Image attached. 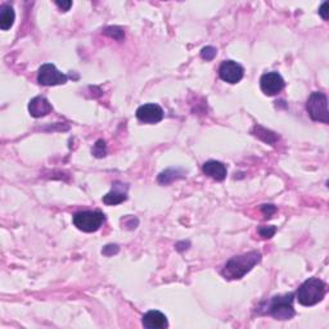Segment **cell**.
I'll return each mask as SVG.
<instances>
[{"instance_id": "cell-1", "label": "cell", "mask_w": 329, "mask_h": 329, "mask_svg": "<svg viewBox=\"0 0 329 329\" xmlns=\"http://www.w3.org/2000/svg\"><path fill=\"white\" fill-rule=\"evenodd\" d=\"M260 261H261V253L257 252V251H251V252L243 253V255L234 256L223 267L221 275L229 280L241 279Z\"/></svg>"}, {"instance_id": "cell-2", "label": "cell", "mask_w": 329, "mask_h": 329, "mask_svg": "<svg viewBox=\"0 0 329 329\" xmlns=\"http://www.w3.org/2000/svg\"><path fill=\"white\" fill-rule=\"evenodd\" d=\"M326 293V284L319 278H310L297 289V301L302 306H314L324 298Z\"/></svg>"}, {"instance_id": "cell-3", "label": "cell", "mask_w": 329, "mask_h": 329, "mask_svg": "<svg viewBox=\"0 0 329 329\" xmlns=\"http://www.w3.org/2000/svg\"><path fill=\"white\" fill-rule=\"evenodd\" d=\"M293 293L275 296L269 304V314L277 320H289L294 316Z\"/></svg>"}, {"instance_id": "cell-4", "label": "cell", "mask_w": 329, "mask_h": 329, "mask_svg": "<svg viewBox=\"0 0 329 329\" xmlns=\"http://www.w3.org/2000/svg\"><path fill=\"white\" fill-rule=\"evenodd\" d=\"M306 109L309 116L314 121H319L323 124H329V112H328V98L324 93L314 92L308 99Z\"/></svg>"}, {"instance_id": "cell-5", "label": "cell", "mask_w": 329, "mask_h": 329, "mask_svg": "<svg viewBox=\"0 0 329 329\" xmlns=\"http://www.w3.org/2000/svg\"><path fill=\"white\" fill-rule=\"evenodd\" d=\"M106 218L101 211H82L74 216V225L85 233L97 231L104 223Z\"/></svg>"}, {"instance_id": "cell-6", "label": "cell", "mask_w": 329, "mask_h": 329, "mask_svg": "<svg viewBox=\"0 0 329 329\" xmlns=\"http://www.w3.org/2000/svg\"><path fill=\"white\" fill-rule=\"evenodd\" d=\"M38 82L45 86H54V85H63L67 82V76L58 71L57 67L52 63H45L39 68Z\"/></svg>"}, {"instance_id": "cell-7", "label": "cell", "mask_w": 329, "mask_h": 329, "mask_svg": "<svg viewBox=\"0 0 329 329\" xmlns=\"http://www.w3.org/2000/svg\"><path fill=\"white\" fill-rule=\"evenodd\" d=\"M245 68L234 61H224L219 68V76L229 84H237L243 79Z\"/></svg>"}, {"instance_id": "cell-8", "label": "cell", "mask_w": 329, "mask_h": 329, "mask_svg": "<svg viewBox=\"0 0 329 329\" xmlns=\"http://www.w3.org/2000/svg\"><path fill=\"white\" fill-rule=\"evenodd\" d=\"M260 86L266 96L273 97L283 90L284 80L278 72H267L261 76Z\"/></svg>"}, {"instance_id": "cell-9", "label": "cell", "mask_w": 329, "mask_h": 329, "mask_svg": "<svg viewBox=\"0 0 329 329\" xmlns=\"http://www.w3.org/2000/svg\"><path fill=\"white\" fill-rule=\"evenodd\" d=\"M136 118L144 124H157L163 118V111L158 104H143L136 109Z\"/></svg>"}, {"instance_id": "cell-10", "label": "cell", "mask_w": 329, "mask_h": 329, "mask_svg": "<svg viewBox=\"0 0 329 329\" xmlns=\"http://www.w3.org/2000/svg\"><path fill=\"white\" fill-rule=\"evenodd\" d=\"M52 111V104L44 97H35L28 103V112L35 118H40V117L46 116V114H49Z\"/></svg>"}, {"instance_id": "cell-11", "label": "cell", "mask_w": 329, "mask_h": 329, "mask_svg": "<svg viewBox=\"0 0 329 329\" xmlns=\"http://www.w3.org/2000/svg\"><path fill=\"white\" fill-rule=\"evenodd\" d=\"M143 326L147 329H163L167 328L169 323H167V318L165 314L157 310H151L147 314H144L142 319Z\"/></svg>"}, {"instance_id": "cell-12", "label": "cell", "mask_w": 329, "mask_h": 329, "mask_svg": "<svg viewBox=\"0 0 329 329\" xmlns=\"http://www.w3.org/2000/svg\"><path fill=\"white\" fill-rule=\"evenodd\" d=\"M204 174L207 176L213 177L216 182H223L226 177V167L223 162H219V161H207L206 163L202 167Z\"/></svg>"}, {"instance_id": "cell-13", "label": "cell", "mask_w": 329, "mask_h": 329, "mask_svg": "<svg viewBox=\"0 0 329 329\" xmlns=\"http://www.w3.org/2000/svg\"><path fill=\"white\" fill-rule=\"evenodd\" d=\"M126 198H128V196H126V192H124V188L118 189V184H116L114 189H112L109 193L103 197V203L108 204V206H116V204H120L126 201Z\"/></svg>"}, {"instance_id": "cell-14", "label": "cell", "mask_w": 329, "mask_h": 329, "mask_svg": "<svg viewBox=\"0 0 329 329\" xmlns=\"http://www.w3.org/2000/svg\"><path fill=\"white\" fill-rule=\"evenodd\" d=\"M14 18H16V14L11 6H3L0 8V28L2 30H9L13 26Z\"/></svg>"}, {"instance_id": "cell-15", "label": "cell", "mask_w": 329, "mask_h": 329, "mask_svg": "<svg viewBox=\"0 0 329 329\" xmlns=\"http://www.w3.org/2000/svg\"><path fill=\"white\" fill-rule=\"evenodd\" d=\"M252 134L256 136V138L260 139V140H262V142L267 143V144H272V145H274L275 143L279 140V136H278L274 131L267 130V129L262 128V126H260V125H256L255 128H253Z\"/></svg>"}, {"instance_id": "cell-16", "label": "cell", "mask_w": 329, "mask_h": 329, "mask_svg": "<svg viewBox=\"0 0 329 329\" xmlns=\"http://www.w3.org/2000/svg\"><path fill=\"white\" fill-rule=\"evenodd\" d=\"M182 177H184V172H183L182 170L169 169V170H166V171L161 172V174L158 175L157 182L162 185H167V184H170V183L175 182V180L182 179Z\"/></svg>"}, {"instance_id": "cell-17", "label": "cell", "mask_w": 329, "mask_h": 329, "mask_svg": "<svg viewBox=\"0 0 329 329\" xmlns=\"http://www.w3.org/2000/svg\"><path fill=\"white\" fill-rule=\"evenodd\" d=\"M103 35L108 36V38L114 39L117 41H124L125 39V33L121 27H117V26H109V27L104 28Z\"/></svg>"}, {"instance_id": "cell-18", "label": "cell", "mask_w": 329, "mask_h": 329, "mask_svg": "<svg viewBox=\"0 0 329 329\" xmlns=\"http://www.w3.org/2000/svg\"><path fill=\"white\" fill-rule=\"evenodd\" d=\"M92 152L97 158H103L107 153L106 142H104V140H102V139L97 140V143L94 144V147H93Z\"/></svg>"}, {"instance_id": "cell-19", "label": "cell", "mask_w": 329, "mask_h": 329, "mask_svg": "<svg viewBox=\"0 0 329 329\" xmlns=\"http://www.w3.org/2000/svg\"><path fill=\"white\" fill-rule=\"evenodd\" d=\"M216 54H218V50L214 46H206L201 50V57L204 61H213L216 57Z\"/></svg>"}, {"instance_id": "cell-20", "label": "cell", "mask_w": 329, "mask_h": 329, "mask_svg": "<svg viewBox=\"0 0 329 329\" xmlns=\"http://www.w3.org/2000/svg\"><path fill=\"white\" fill-rule=\"evenodd\" d=\"M275 231H277V228L273 225L260 226V228H258V234H260L262 238H265V240H269V238H272L273 235L275 234Z\"/></svg>"}, {"instance_id": "cell-21", "label": "cell", "mask_w": 329, "mask_h": 329, "mask_svg": "<svg viewBox=\"0 0 329 329\" xmlns=\"http://www.w3.org/2000/svg\"><path fill=\"white\" fill-rule=\"evenodd\" d=\"M118 251H120V247L117 245H107L104 246L103 250H102V253H103L104 256H113L116 255V253H118Z\"/></svg>"}, {"instance_id": "cell-22", "label": "cell", "mask_w": 329, "mask_h": 329, "mask_svg": "<svg viewBox=\"0 0 329 329\" xmlns=\"http://www.w3.org/2000/svg\"><path fill=\"white\" fill-rule=\"evenodd\" d=\"M124 223V225H125V228L126 229H135L136 228V225H138V219H135V218H133V216H128V218H125V219H123V220H121Z\"/></svg>"}, {"instance_id": "cell-23", "label": "cell", "mask_w": 329, "mask_h": 329, "mask_svg": "<svg viewBox=\"0 0 329 329\" xmlns=\"http://www.w3.org/2000/svg\"><path fill=\"white\" fill-rule=\"evenodd\" d=\"M261 211L264 213V215L266 216V218H272L273 214L277 211V207L273 206V204H264V206L261 207Z\"/></svg>"}, {"instance_id": "cell-24", "label": "cell", "mask_w": 329, "mask_h": 329, "mask_svg": "<svg viewBox=\"0 0 329 329\" xmlns=\"http://www.w3.org/2000/svg\"><path fill=\"white\" fill-rule=\"evenodd\" d=\"M319 14H320L321 18H323L324 21H326V19H328V3L321 4L320 9H319Z\"/></svg>"}, {"instance_id": "cell-25", "label": "cell", "mask_w": 329, "mask_h": 329, "mask_svg": "<svg viewBox=\"0 0 329 329\" xmlns=\"http://www.w3.org/2000/svg\"><path fill=\"white\" fill-rule=\"evenodd\" d=\"M55 4H57L63 12H67L68 9L72 7V2H59V0H58V2H55Z\"/></svg>"}]
</instances>
